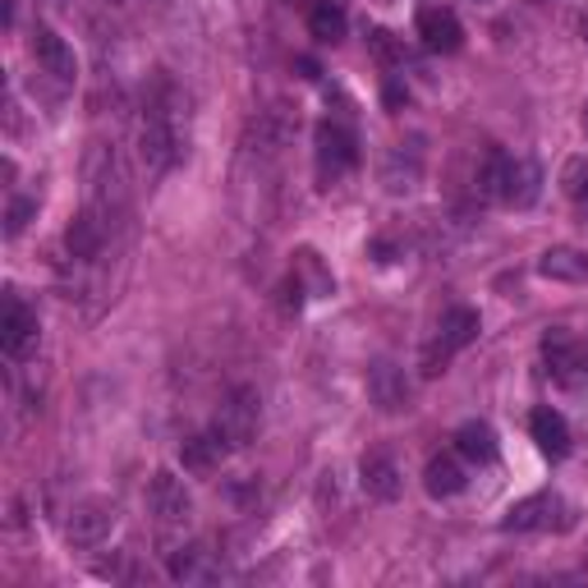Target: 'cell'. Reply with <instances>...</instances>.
<instances>
[{"instance_id":"cell-1","label":"cell","mask_w":588,"mask_h":588,"mask_svg":"<svg viewBox=\"0 0 588 588\" xmlns=\"http://www.w3.org/2000/svg\"><path fill=\"white\" fill-rule=\"evenodd\" d=\"M138 157H143V165L152 175L171 171L175 157H180V133H175V110L165 97L148 101L143 110V129H138Z\"/></svg>"},{"instance_id":"cell-2","label":"cell","mask_w":588,"mask_h":588,"mask_svg":"<svg viewBox=\"0 0 588 588\" xmlns=\"http://www.w3.org/2000/svg\"><path fill=\"white\" fill-rule=\"evenodd\" d=\"M473 341H479V313H473V308H464V303L460 308H446V318L437 327V341L424 350V377L446 373V363H451Z\"/></svg>"},{"instance_id":"cell-3","label":"cell","mask_w":588,"mask_h":588,"mask_svg":"<svg viewBox=\"0 0 588 588\" xmlns=\"http://www.w3.org/2000/svg\"><path fill=\"white\" fill-rule=\"evenodd\" d=\"M258 409H263V400H258L254 386H235L231 396L221 400L212 432L226 441V451H244V446L254 441V432H258Z\"/></svg>"},{"instance_id":"cell-4","label":"cell","mask_w":588,"mask_h":588,"mask_svg":"<svg viewBox=\"0 0 588 588\" xmlns=\"http://www.w3.org/2000/svg\"><path fill=\"white\" fill-rule=\"evenodd\" d=\"M313 148H318V175H322V184H335L345 171H354V161H359V138L341 120H322L318 133H313Z\"/></svg>"},{"instance_id":"cell-5","label":"cell","mask_w":588,"mask_h":588,"mask_svg":"<svg viewBox=\"0 0 588 588\" xmlns=\"http://www.w3.org/2000/svg\"><path fill=\"white\" fill-rule=\"evenodd\" d=\"M566 501L552 496V492H538V496H524L506 511L501 528L506 534H538V528H566Z\"/></svg>"},{"instance_id":"cell-6","label":"cell","mask_w":588,"mask_h":588,"mask_svg":"<svg viewBox=\"0 0 588 588\" xmlns=\"http://www.w3.org/2000/svg\"><path fill=\"white\" fill-rule=\"evenodd\" d=\"M110 528H116V506L101 496H88V501H78V506L70 511L65 520V538L74 547H101L110 538Z\"/></svg>"},{"instance_id":"cell-7","label":"cell","mask_w":588,"mask_h":588,"mask_svg":"<svg viewBox=\"0 0 588 588\" xmlns=\"http://www.w3.org/2000/svg\"><path fill=\"white\" fill-rule=\"evenodd\" d=\"M418 38H424L428 51L451 55L464 42V28H460L456 10H446L441 0H424V6H418Z\"/></svg>"},{"instance_id":"cell-8","label":"cell","mask_w":588,"mask_h":588,"mask_svg":"<svg viewBox=\"0 0 588 588\" xmlns=\"http://www.w3.org/2000/svg\"><path fill=\"white\" fill-rule=\"evenodd\" d=\"M38 345V313L19 295H6V313H0V350L10 359H23Z\"/></svg>"},{"instance_id":"cell-9","label":"cell","mask_w":588,"mask_h":588,"mask_svg":"<svg viewBox=\"0 0 588 588\" xmlns=\"http://www.w3.org/2000/svg\"><path fill=\"white\" fill-rule=\"evenodd\" d=\"M543 359H547V373L556 377V382H566V386H575V382H584V363H588V354H584V345L575 341L570 331H547L543 335Z\"/></svg>"},{"instance_id":"cell-10","label":"cell","mask_w":588,"mask_h":588,"mask_svg":"<svg viewBox=\"0 0 588 588\" xmlns=\"http://www.w3.org/2000/svg\"><path fill=\"white\" fill-rule=\"evenodd\" d=\"M148 506L161 524H189L193 520V496L175 473H152L148 483Z\"/></svg>"},{"instance_id":"cell-11","label":"cell","mask_w":588,"mask_h":588,"mask_svg":"<svg viewBox=\"0 0 588 588\" xmlns=\"http://www.w3.org/2000/svg\"><path fill=\"white\" fill-rule=\"evenodd\" d=\"M101 244H106V212L101 207H83L74 221H70V231H65V248H70V258L78 263H93L101 254Z\"/></svg>"},{"instance_id":"cell-12","label":"cell","mask_w":588,"mask_h":588,"mask_svg":"<svg viewBox=\"0 0 588 588\" xmlns=\"http://www.w3.org/2000/svg\"><path fill=\"white\" fill-rule=\"evenodd\" d=\"M33 55H38V65H42V74H51L55 83H74V74H78V61H74V46L61 38V33H51V28H38L33 33Z\"/></svg>"},{"instance_id":"cell-13","label":"cell","mask_w":588,"mask_h":588,"mask_svg":"<svg viewBox=\"0 0 588 588\" xmlns=\"http://www.w3.org/2000/svg\"><path fill=\"white\" fill-rule=\"evenodd\" d=\"M538 193H543V171H538V161L511 157V161H506V180H501V203H511V207H534Z\"/></svg>"},{"instance_id":"cell-14","label":"cell","mask_w":588,"mask_h":588,"mask_svg":"<svg viewBox=\"0 0 588 588\" xmlns=\"http://www.w3.org/2000/svg\"><path fill=\"white\" fill-rule=\"evenodd\" d=\"M359 483L373 501H396L400 496V469L386 451H373V456H363V464H359Z\"/></svg>"},{"instance_id":"cell-15","label":"cell","mask_w":588,"mask_h":588,"mask_svg":"<svg viewBox=\"0 0 588 588\" xmlns=\"http://www.w3.org/2000/svg\"><path fill=\"white\" fill-rule=\"evenodd\" d=\"M368 396L377 409L386 414H400L409 405V386H405V373L396 368V363H377V368L368 373Z\"/></svg>"},{"instance_id":"cell-16","label":"cell","mask_w":588,"mask_h":588,"mask_svg":"<svg viewBox=\"0 0 588 588\" xmlns=\"http://www.w3.org/2000/svg\"><path fill=\"white\" fill-rule=\"evenodd\" d=\"M456 456L469 460V464H492L496 460V432L479 418H469V424L456 428Z\"/></svg>"},{"instance_id":"cell-17","label":"cell","mask_w":588,"mask_h":588,"mask_svg":"<svg viewBox=\"0 0 588 588\" xmlns=\"http://www.w3.org/2000/svg\"><path fill=\"white\" fill-rule=\"evenodd\" d=\"M528 432H534V441L543 446L547 456H556L562 460L566 451H570V428H566V418L556 414V409H534V418H528Z\"/></svg>"},{"instance_id":"cell-18","label":"cell","mask_w":588,"mask_h":588,"mask_svg":"<svg viewBox=\"0 0 588 588\" xmlns=\"http://www.w3.org/2000/svg\"><path fill=\"white\" fill-rule=\"evenodd\" d=\"M345 6L341 0H313L308 6V33H313L322 46H331V42H341L345 38Z\"/></svg>"},{"instance_id":"cell-19","label":"cell","mask_w":588,"mask_h":588,"mask_svg":"<svg viewBox=\"0 0 588 588\" xmlns=\"http://www.w3.org/2000/svg\"><path fill=\"white\" fill-rule=\"evenodd\" d=\"M418 171H424V152H418L414 143H409V148L400 143L396 152L386 157V175H382V180H386L391 193H405V189L418 184Z\"/></svg>"},{"instance_id":"cell-20","label":"cell","mask_w":588,"mask_h":588,"mask_svg":"<svg viewBox=\"0 0 588 588\" xmlns=\"http://www.w3.org/2000/svg\"><path fill=\"white\" fill-rule=\"evenodd\" d=\"M221 456H226V441H221L216 432H203V437H189L180 446V464L189 473H212L221 464Z\"/></svg>"},{"instance_id":"cell-21","label":"cell","mask_w":588,"mask_h":588,"mask_svg":"<svg viewBox=\"0 0 588 588\" xmlns=\"http://www.w3.org/2000/svg\"><path fill=\"white\" fill-rule=\"evenodd\" d=\"M424 483L432 496H456V492H464V464L456 456H432Z\"/></svg>"},{"instance_id":"cell-22","label":"cell","mask_w":588,"mask_h":588,"mask_svg":"<svg viewBox=\"0 0 588 588\" xmlns=\"http://www.w3.org/2000/svg\"><path fill=\"white\" fill-rule=\"evenodd\" d=\"M538 271L552 276V281H584L588 276V258L575 254V248H547L538 258Z\"/></svg>"},{"instance_id":"cell-23","label":"cell","mask_w":588,"mask_h":588,"mask_svg":"<svg viewBox=\"0 0 588 588\" xmlns=\"http://www.w3.org/2000/svg\"><path fill=\"white\" fill-rule=\"evenodd\" d=\"M295 281L303 286H313V295H331V276L322 271V263H318V254H313V248H303V254L295 258Z\"/></svg>"},{"instance_id":"cell-24","label":"cell","mask_w":588,"mask_h":588,"mask_svg":"<svg viewBox=\"0 0 588 588\" xmlns=\"http://www.w3.org/2000/svg\"><path fill=\"white\" fill-rule=\"evenodd\" d=\"M203 575V547H180L171 556V579H199Z\"/></svg>"},{"instance_id":"cell-25","label":"cell","mask_w":588,"mask_h":588,"mask_svg":"<svg viewBox=\"0 0 588 588\" xmlns=\"http://www.w3.org/2000/svg\"><path fill=\"white\" fill-rule=\"evenodd\" d=\"M562 184H566V193H570L579 207H588V161H570L566 175H562Z\"/></svg>"},{"instance_id":"cell-26","label":"cell","mask_w":588,"mask_h":588,"mask_svg":"<svg viewBox=\"0 0 588 588\" xmlns=\"http://www.w3.org/2000/svg\"><path fill=\"white\" fill-rule=\"evenodd\" d=\"M368 46L377 51V61H386V65H400L405 61V51H400V42L386 33V28H373L368 33Z\"/></svg>"},{"instance_id":"cell-27","label":"cell","mask_w":588,"mask_h":588,"mask_svg":"<svg viewBox=\"0 0 588 588\" xmlns=\"http://www.w3.org/2000/svg\"><path fill=\"white\" fill-rule=\"evenodd\" d=\"M38 212V203L33 199H14L10 203V216H6V235H19L23 226H28V216H33Z\"/></svg>"},{"instance_id":"cell-28","label":"cell","mask_w":588,"mask_h":588,"mask_svg":"<svg viewBox=\"0 0 588 588\" xmlns=\"http://www.w3.org/2000/svg\"><path fill=\"white\" fill-rule=\"evenodd\" d=\"M46 6H65V0H46Z\"/></svg>"},{"instance_id":"cell-29","label":"cell","mask_w":588,"mask_h":588,"mask_svg":"<svg viewBox=\"0 0 588 588\" xmlns=\"http://www.w3.org/2000/svg\"><path fill=\"white\" fill-rule=\"evenodd\" d=\"M584 129H588V106H584Z\"/></svg>"},{"instance_id":"cell-30","label":"cell","mask_w":588,"mask_h":588,"mask_svg":"<svg viewBox=\"0 0 588 588\" xmlns=\"http://www.w3.org/2000/svg\"><path fill=\"white\" fill-rule=\"evenodd\" d=\"M110 6H120V0H110Z\"/></svg>"}]
</instances>
